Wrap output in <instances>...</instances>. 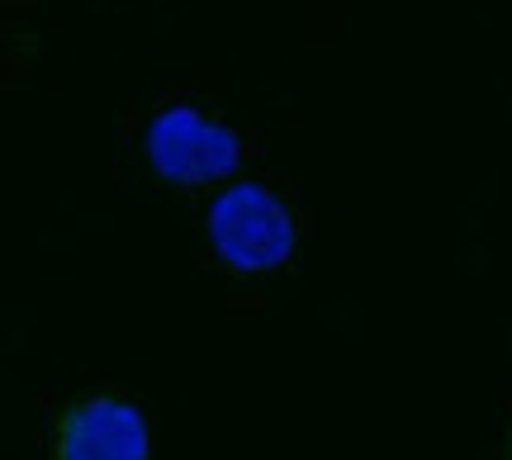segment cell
Listing matches in <instances>:
<instances>
[{"label":"cell","mask_w":512,"mask_h":460,"mask_svg":"<svg viewBox=\"0 0 512 460\" xmlns=\"http://www.w3.org/2000/svg\"><path fill=\"white\" fill-rule=\"evenodd\" d=\"M209 238L238 271H271L294 252V223L266 185H233L209 209Z\"/></svg>","instance_id":"obj_1"},{"label":"cell","mask_w":512,"mask_h":460,"mask_svg":"<svg viewBox=\"0 0 512 460\" xmlns=\"http://www.w3.org/2000/svg\"><path fill=\"white\" fill-rule=\"evenodd\" d=\"M147 157L176 185H200V181H223L233 176L242 148L238 133H228L223 124H209L195 110H166L152 133H147Z\"/></svg>","instance_id":"obj_2"},{"label":"cell","mask_w":512,"mask_h":460,"mask_svg":"<svg viewBox=\"0 0 512 460\" xmlns=\"http://www.w3.org/2000/svg\"><path fill=\"white\" fill-rule=\"evenodd\" d=\"M57 460H147V423L124 399H91L67 413Z\"/></svg>","instance_id":"obj_3"}]
</instances>
